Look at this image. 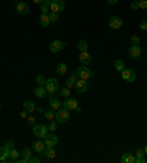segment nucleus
<instances>
[{"mask_svg":"<svg viewBox=\"0 0 147 163\" xmlns=\"http://www.w3.org/2000/svg\"><path fill=\"white\" fill-rule=\"evenodd\" d=\"M44 87H46L49 94H54V93H58L60 90V84L58 81V78H49V80H46Z\"/></svg>","mask_w":147,"mask_h":163,"instance_id":"nucleus-1","label":"nucleus"},{"mask_svg":"<svg viewBox=\"0 0 147 163\" xmlns=\"http://www.w3.org/2000/svg\"><path fill=\"white\" fill-rule=\"evenodd\" d=\"M54 119L58 121V123H66L69 119H71V113H69V110L65 107H60L59 110H56V116H54Z\"/></svg>","mask_w":147,"mask_h":163,"instance_id":"nucleus-2","label":"nucleus"},{"mask_svg":"<svg viewBox=\"0 0 147 163\" xmlns=\"http://www.w3.org/2000/svg\"><path fill=\"white\" fill-rule=\"evenodd\" d=\"M33 132H34V135L37 137V138H44L50 131H49V128H47V125H43V123H35V125L33 126Z\"/></svg>","mask_w":147,"mask_h":163,"instance_id":"nucleus-3","label":"nucleus"},{"mask_svg":"<svg viewBox=\"0 0 147 163\" xmlns=\"http://www.w3.org/2000/svg\"><path fill=\"white\" fill-rule=\"evenodd\" d=\"M77 75H78L80 80H85V81H87V80H90V78L94 76V72H91L85 65H81L80 68L77 69Z\"/></svg>","mask_w":147,"mask_h":163,"instance_id":"nucleus-4","label":"nucleus"},{"mask_svg":"<svg viewBox=\"0 0 147 163\" xmlns=\"http://www.w3.org/2000/svg\"><path fill=\"white\" fill-rule=\"evenodd\" d=\"M43 140H44V146L46 147H54L58 144V141H59V137L56 135V134H53V132H49Z\"/></svg>","mask_w":147,"mask_h":163,"instance_id":"nucleus-5","label":"nucleus"},{"mask_svg":"<svg viewBox=\"0 0 147 163\" xmlns=\"http://www.w3.org/2000/svg\"><path fill=\"white\" fill-rule=\"evenodd\" d=\"M47 100H49V107L52 109V110H54V112L62 107V102H60L59 99L53 97V94H47Z\"/></svg>","mask_w":147,"mask_h":163,"instance_id":"nucleus-6","label":"nucleus"},{"mask_svg":"<svg viewBox=\"0 0 147 163\" xmlns=\"http://www.w3.org/2000/svg\"><path fill=\"white\" fill-rule=\"evenodd\" d=\"M66 47V43H63L62 40H54L50 43V52L52 53H59V52H62V49Z\"/></svg>","mask_w":147,"mask_h":163,"instance_id":"nucleus-7","label":"nucleus"},{"mask_svg":"<svg viewBox=\"0 0 147 163\" xmlns=\"http://www.w3.org/2000/svg\"><path fill=\"white\" fill-rule=\"evenodd\" d=\"M121 76H122L124 81H127V82H134L135 78H137V75H135V72H134L133 69H127V68L121 72Z\"/></svg>","mask_w":147,"mask_h":163,"instance_id":"nucleus-8","label":"nucleus"},{"mask_svg":"<svg viewBox=\"0 0 147 163\" xmlns=\"http://www.w3.org/2000/svg\"><path fill=\"white\" fill-rule=\"evenodd\" d=\"M75 91L78 93V94H85V91L88 90V82L85 80H78V81L75 82Z\"/></svg>","mask_w":147,"mask_h":163,"instance_id":"nucleus-9","label":"nucleus"},{"mask_svg":"<svg viewBox=\"0 0 147 163\" xmlns=\"http://www.w3.org/2000/svg\"><path fill=\"white\" fill-rule=\"evenodd\" d=\"M128 56L131 57V59H140L141 56V47L140 46H135V44H131V47L128 49Z\"/></svg>","mask_w":147,"mask_h":163,"instance_id":"nucleus-10","label":"nucleus"},{"mask_svg":"<svg viewBox=\"0 0 147 163\" xmlns=\"http://www.w3.org/2000/svg\"><path fill=\"white\" fill-rule=\"evenodd\" d=\"M65 9V2L63 0H53L52 2V5H50V12H56V14H59Z\"/></svg>","mask_w":147,"mask_h":163,"instance_id":"nucleus-11","label":"nucleus"},{"mask_svg":"<svg viewBox=\"0 0 147 163\" xmlns=\"http://www.w3.org/2000/svg\"><path fill=\"white\" fill-rule=\"evenodd\" d=\"M62 106L65 109H68V110H77V109L80 107V106H78V102H77L75 99H71V97H66V100L62 103Z\"/></svg>","mask_w":147,"mask_h":163,"instance_id":"nucleus-12","label":"nucleus"},{"mask_svg":"<svg viewBox=\"0 0 147 163\" xmlns=\"http://www.w3.org/2000/svg\"><path fill=\"white\" fill-rule=\"evenodd\" d=\"M122 25H124V22H122V19H121L119 16H110V18H109V28L119 29Z\"/></svg>","mask_w":147,"mask_h":163,"instance_id":"nucleus-13","label":"nucleus"},{"mask_svg":"<svg viewBox=\"0 0 147 163\" xmlns=\"http://www.w3.org/2000/svg\"><path fill=\"white\" fill-rule=\"evenodd\" d=\"M10 156V149L7 147L6 144L0 146V162H6Z\"/></svg>","mask_w":147,"mask_h":163,"instance_id":"nucleus-14","label":"nucleus"},{"mask_svg":"<svg viewBox=\"0 0 147 163\" xmlns=\"http://www.w3.org/2000/svg\"><path fill=\"white\" fill-rule=\"evenodd\" d=\"M78 59H80L81 65H85V66H87V65H90V63L93 62V57H91V54L88 53V52H81Z\"/></svg>","mask_w":147,"mask_h":163,"instance_id":"nucleus-15","label":"nucleus"},{"mask_svg":"<svg viewBox=\"0 0 147 163\" xmlns=\"http://www.w3.org/2000/svg\"><path fill=\"white\" fill-rule=\"evenodd\" d=\"M16 12L24 16V15H27L28 12H30V6H28L25 2H18V3H16Z\"/></svg>","mask_w":147,"mask_h":163,"instance_id":"nucleus-16","label":"nucleus"},{"mask_svg":"<svg viewBox=\"0 0 147 163\" xmlns=\"http://www.w3.org/2000/svg\"><path fill=\"white\" fill-rule=\"evenodd\" d=\"M47 90L44 85H37L35 88H34V95L35 97H38V99H44V97H47Z\"/></svg>","mask_w":147,"mask_h":163,"instance_id":"nucleus-17","label":"nucleus"},{"mask_svg":"<svg viewBox=\"0 0 147 163\" xmlns=\"http://www.w3.org/2000/svg\"><path fill=\"white\" fill-rule=\"evenodd\" d=\"M41 154H43L44 159H49V160H50V159H54V157H56V150H54V147H46Z\"/></svg>","mask_w":147,"mask_h":163,"instance_id":"nucleus-18","label":"nucleus"},{"mask_svg":"<svg viewBox=\"0 0 147 163\" xmlns=\"http://www.w3.org/2000/svg\"><path fill=\"white\" fill-rule=\"evenodd\" d=\"M68 72V65L65 62H59L56 65V74L58 75H65Z\"/></svg>","mask_w":147,"mask_h":163,"instance_id":"nucleus-19","label":"nucleus"},{"mask_svg":"<svg viewBox=\"0 0 147 163\" xmlns=\"http://www.w3.org/2000/svg\"><path fill=\"white\" fill-rule=\"evenodd\" d=\"M122 163H135V154L133 153H124V156L121 157Z\"/></svg>","mask_w":147,"mask_h":163,"instance_id":"nucleus-20","label":"nucleus"},{"mask_svg":"<svg viewBox=\"0 0 147 163\" xmlns=\"http://www.w3.org/2000/svg\"><path fill=\"white\" fill-rule=\"evenodd\" d=\"M46 149V146H44V141H34L33 143V150L35 153H43Z\"/></svg>","mask_w":147,"mask_h":163,"instance_id":"nucleus-21","label":"nucleus"},{"mask_svg":"<svg viewBox=\"0 0 147 163\" xmlns=\"http://www.w3.org/2000/svg\"><path fill=\"white\" fill-rule=\"evenodd\" d=\"M52 24V21H50V16L49 15H44V14H41L40 15V25L43 28H46V27H49Z\"/></svg>","mask_w":147,"mask_h":163,"instance_id":"nucleus-22","label":"nucleus"},{"mask_svg":"<svg viewBox=\"0 0 147 163\" xmlns=\"http://www.w3.org/2000/svg\"><path fill=\"white\" fill-rule=\"evenodd\" d=\"M113 68H115V71L122 72V71L125 69V63H124V60H122V59H116V60L113 62Z\"/></svg>","mask_w":147,"mask_h":163,"instance_id":"nucleus-23","label":"nucleus"},{"mask_svg":"<svg viewBox=\"0 0 147 163\" xmlns=\"http://www.w3.org/2000/svg\"><path fill=\"white\" fill-rule=\"evenodd\" d=\"M24 109L27 110L28 113L35 112V104H34V102H31V100H25V102H24Z\"/></svg>","mask_w":147,"mask_h":163,"instance_id":"nucleus-24","label":"nucleus"},{"mask_svg":"<svg viewBox=\"0 0 147 163\" xmlns=\"http://www.w3.org/2000/svg\"><path fill=\"white\" fill-rule=\"evenodd\" d=\"M77 47L80 49V52H87V50H88V43L85 40H78Z\"/></svg>","mask_w":147,"mask_h":163,"instance_id":"nucleus-25","label":"nucleus"},{"mask_svg":"<svg viewBox=\"0 0 147 163\" xmlns=\"http://www.w3.org/2000/svg\"><path fill=\"white\" fill-rule=\"evenodd\" d=\"M19 154H21V153L14 147V149H10V156H9V159H10L12 162H18V159H19Z\"/></svg>","mask_w":147,"mask_h":163,"instance_id":"nucleus-26","label":"nucleus"},{"mask_svg":"<svg viewBox=\"0 0 147 163\" xmlns=\"http://www.w3.org/2000/svg\"><path fill=\"white\" fill-rule=\"evenodd\" d=\"M54 116H56V112H54V110H52V109H49V110H44V118H46L49 122H50V121H53Z\"/></svg>","mask_w":147,"mask_h":163,"instance_id":"nucleus-27","label":"nucleus"},{"mask_svg":"<svg viewBox=\"0 0 147 163\" xmlns=\"http://www.w3.org/2000/svg\"><path fill=\"white\" fill-rule=\"evenodd\" d=\"M21 154H22L24 159H27L28 163H30V159L33 157V151H31V149H24L22 151H21Z\"/></svg>","mask_w":147,"mask_h":163,"instance_id":"nucleus-28","label":"nucleus"},{"mask_svg":"<svg viewBox=\"0 0 147 163\" xmlns=\"http://www.w3.org/2000/svg\"><path fill=\"white\" fill-rule=\"evenodd\" d=\"M35 84H37V85H44V84H46V76L43 74H38L35 76Z\"/></svg>","mask_w":147,"mask_h":163,"instance_id":"nucleus-29","label":"nucleus"},{"mask_svg":"<svg viewBox=\"0 0 147 163\" xmlns=\"http://www.w3.org/2000/svg\"><path fill=\"white\" fill-rule=\"evenodd\" d=\"M58 125H59V123H58V121H56V119H53V121H50V123L47 125V128H49V131H50V132H54V131L58 129Z\"/></svg>","mask_w":147,"mask_h":163,"instance_id":"nucleus-30","label":"nucleus"},{"mask_svg":"<svg viewBox=\"0 0 147 163\" xmlns=\"http://www.w3.org/2000/svg\"><path fill=\"white\" fill-rule=\"evenodd\" d=\"M66 81L72 82V84H75V82L78 81V75H77V72H72V74H69V76H68Z\"/></svg>","mask_w":147,"mask_h":163,"instance_id":"nucleus-31","label":"nucleus"},{"mask_svg":"<svg viewBox=\"0 0 147 163\" xmlns=\"http://www.w3.org/2000/svg\"><path fill=\"white\" fill-rule=\"evenodd\" d=\"M59 91H60V94L63 95V97H65V99H66V97H69V95H71V90H69V88H66V87H63V88H60Z\"/></svg>","mask_w":147,"mask_h":163,"instance_id":"nucleus-32","label":"nucleus"},{"mask_svg":"<svg viewBox=\"0 0 147 163\" xmlns=\"http://www.w3.org/2000/svg\"><path fill=\"white\" fill-rule=\"evenodd\" d=\"M131 44H135V46H140V37L138 35L133 34L131 35Z\"/></svg>","mask_w":147,"mask_h":163,"instance_id":"nucleus-33","label":"nucleus"},{"mask_svg":"<svg viewBox=\"0 0 147 163\" xmlns=\"http://www.w3.org/2000/svg\"><path fill=\"white\" fill-rule=\"evenodd\" d=\"M27 123H28V126H31V128H33L34 125L37 123V121H35V118H34V116H28V118H27Z\"/></svg>","mask_w":147,"mask_h":163,"instance_id":"nucleus-34","label":"nucleus"},{"mask_svg":"<svg viewBox=\"0 0 147 163\" xmlns=\"http://www.w3.org/2000/svg\"><path fill=\"white\" fill-rule=\"evenodd\" d=\"M49 16H50V21H52V22H58V21H59V14H56V12H50Z\"/></svg>","mask_w":147,"mask_h":163,"instance_id":"nucleus-35","label":"nucleus"},{"mask_svg":"<svg viewBox=\"0 0 147 163\" xmlns=\"http://www.w3.org/2000/svg\"><path fill=\"white\" fill-rule=\"evenodd\" d=\"M129 6H131L133 10H137V9H140V2H138V0H134V2H131Z\"/></svg>","mask_w":147,"mask_h":163,"instance_id":"nucleus-36","label":"nucleus"},{"mask_svg":"<svg viewBox=\"0 0 147 163\" xmlns=\"http://www.w3.org/2000/svg\"><path fill=\"white\" fill-rule=\"evenodd\" d=\"M41 14H44V15H49V12H50V7L47 6V5H44V3H43V5H41Z\"/></svg>","mask_w":147,"mask_h":163,"instance_id":"nucleus-37","label":"nucleus"},{"mask_svg":"<svg viewBox=\"0 0 147 163\" xmlns=\"http://www.w3.org/2000/svg\"><path fill=\"white\" fill-rule=\"evenodd\" d=\"M135 157H144V149H137V151H135Z\"/></svg>","mask_w":147,"mask_h":163,"instance_id":"nucleus-38","label":"nucleus"},{"mask_svg":"<svg viewBox=\"0 0 147 163\" xmlns=\"http://www.w3.org/2000/svg\"><path fill=\"white\" fill-rule=\"evenodd\" d=\"M140 2V9H147V0H138Z\"/></svg>","mask_w":147,"mask_h":163,"instance_id":"nucleus-39","label":"nucleus"},{"mask_svg":"<svg viewBox=\"0 0 147 163\" xmlns=\"http://www.w3.org/2000/svg\"><path fill=\"white\" fill-rule=\"evenodd\" d=\"M138 27H140V29H147V21H141Z\"/></svg>","mask_w":147,"mask_h":163,"instance_id":"nucleus-40","label":"nucleus"},{"mask_svg":"<svg viewBox=\"0 0 147 163\" xmlns=\"http://www.w3.org/2000/svg\"><path fill=\"white\" fill-rule=\"evenodd\" d=\"M40 162H41L40 157H31L30 159V163H40Z\"/></svg>","mask_w":147,"mask_h":163,"instance_id":"nucleus-41","label":"nucleus"},{"mask_svg":"<svg viewBox=\"0 0 147 163\" xmlns=\"http://www.w3.org/2000/svg\"><path fill=\"white\" fill-rule=\"evenodd\" d=\"M135 163H146V157H135Z\"/></svg>","mask_w":147,"mask_h":163,"instance_id":"nucleus-42","label":"nucleus"},{"mask_svg":"<svg viewBox=\"0 0 147 163\" xmlns=\"http://www.w3.org/2000/svg\"><path fill=\"white\" fill-rule=\"evenodd\" d=\"M19 116H21V118H24V119H27V118H28V112L25 110V109H24V110H22V112L19 113Z\"/></svg>","mask_w":147,"mask_h":163,"instance_id":"nucleus-43","label":"nucleus"},{"mask_svg":"<svg viewBox=\"0 0 147 163\" xmlns=\"http://www.w3.org/2000/svg\"><path fill=\"white\" fill-rule=\"evenodd\" d=\"M65 87H66V88H74V87H75V84H72V82H69V81H66L65 82Z\"/></svg>","mask_w":147,"mask_h":163,"instance_id":"nucleus-44","label":"nucleus"},{"mask_svg":"<svg viewBox=\"0 0 147 163\" xmlns=\"http://www.w3.org/2000/svg\"><path fill=\"white\" fill-rule=\"evenodd\" d=\"M35 112L37 113H44V109L40 107V106H35Z\"/></svg>","mask_w":147,"mask_h":163,"instance_id":"nucleus-45","label":"nucleus"},{"mask_svg":"<svg viewBox=\"0 0 147 163\" xmlns=\"http://www.w3.org/2000/svg\"><path fill=\"white\" fill-rule=\"evenodd\" d=\"M6 146H7V147H9V149H14V147H15L14 141H10V140H9V141H6Z\"/></svg>","mask_w":147,"mask_h":163,"instance_id":"nucleus-46","label":"nucleus"},{"mask_svg":"<svg viewBox=\"0 0 147 163\" xmlns=\"http://www.w3.org/2000/svg\"><path fill=\"white\" fill-rule=\"evenodd\" d=\"M33 3H35V5H43L44 0H33Z\"/></svg>","mask_w":147,"mask_h":163,"instance_id":"nucleus-47","label":"nucleus"},{"mask_svg":"<svg viewBox=\"0 0 147 163\" xmlns=\"http://www.w3.org/2000/svg\"><path fill=\"white\" fill-rule=\"evenodd\" d=\"M107 3H109V5H116L118 0H107Z\"/></svg>","mask_w":147,"mask_h":163,"instance_id":"nucleus-48","label":"nucleus"},{"mask_svg":"<svg viewBox=\"0 0 147 163\" xmlns=\"http://www.w3.org/2000/svg\"><path fill=\"white\" fill-rule=\"evenodd\" d=\"M52 2H53V0H44V5H47V6L50 7V5H52Z\"/></svg>","mask_w":147,"mask_h":163,"instance_id":"nucleus-49","label":"nucleus"},{"mask_svg":"<svg viewBox=\"0 0 147 163\" xmlns=\"http://www.w3.org/2000/svg\"><path fill=\"white\" fill-rule=\"evenodd\" d=\"M144 153H146V154H147V146H146V147H144Z\"/></svg>","mask_w":147,"mask_h":163,"instance_id":"nucleus-50","label":"nucleus"}]
</instances>
